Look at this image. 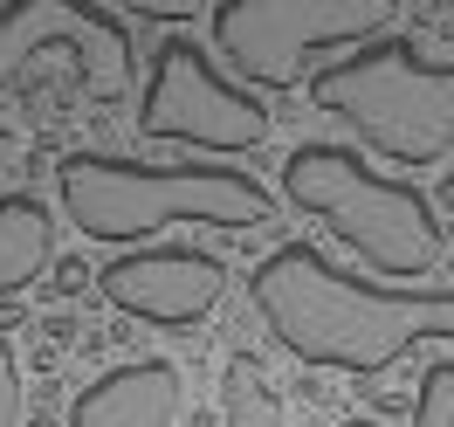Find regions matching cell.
Masks as SVG:
<instances>
[{
  "label": "cell",
  "instance_id": "obj_1",
  "mask_svg": "<svg viewBox=\"0 0 454 427\" xmlns=\"http://www.w3.org/2000/svg\"><path fill=\"white\" fill-rule=\"evenodd\" d=\"M262 324L296 352L303 366H338V372H386L427 338H454V283H365L310 241H283L255 262L248 276Z\"/></svg>",
  "mask_w": 454,
  "mask_h": 427
},
{
  "label": "cell",
  "instance_id": "obj_2",
  "mask_svg": "<svg viewBox=\"0 0 454 427\" xmlns=\"http://www.w3.org/2000/svg\"><path fill=\"white\" fill-rule=\"evenodd\" d=\"M62 214L90 241H145L166 221H200V228H262L276 221V194L241 166H145V159H111V152H69L56 159Z\"/></svg>",
  "mask_w": 454,
  "mask_h": 427
},
{
  "label": "cell",
  "instance_id": "obj_3",
  "mask_svg": "<svg viewBox=\"0 0 454 427\" xmlns=\"http://www.w3.org/2000/svg\"><path fill=\"white\" fill-rule=\"evenodd\" d=\"M283 194L303 214H317L338 241H351L379 276H434L441 256H448V234L434 221V200L420 186H406V179L372 172L344 145H324V138L296 145L289 166H283Z\"/></svg>",
  "mask_w": 454,
  "mask_h": 427
},
{
  "label": "cell",
  "instance_id": "obj_4",
  "mask_svg": "<svg viewBox=\"0 0 454 427\" xmlns=\"http://www.w3.org/2000/svg\"><path fill=\"white\" fill-rule=\"evenodd\" d=\"M310 97L393 166H434L454 145V62H427L406 35H379L358 56L331 62Z\"/></svg>",
  "mask_w": 454,
  "mask_h": 427
},
{
  "label": "cell",
  "instance_id": "obj_5",
  "mask_svg": "<svg viewBox=\"0 0 454 427\" xmlns=\"http://www.w3.org/2000/svg\"><path fill=\"white\" fill-rule=\"evenodd\" d=\"M399 0H221L207 14L214 49L241 83L262 90H296L310 56L324 49H365L379 35H393Z\"/></svg>",
  "mask_w": 454,
  "mask_h": 427
},
{
  "label": "cell",
  "instance_id": "obj_6",
  "mask_svg": "<svg viewBox=\"0 0 454 427\" xmlns=\"http://www.w3.org/2000/svg\"><path fill=\"white\" fill-rule=\"evenodd\" d=\"M138 131L145 138H186L207 152H255L269 138V104L248 97L241 83H227V69H214V56L166 35L152 76H145V104H138Z\"/></svg>",
  "mask_w": 454,
  "mask_h": 427
},
{
  "label": "cell",
  "instance_id": "obj_7",
  "mask_svg": "<svg viewBox=\"0 0 454 427\" xmlns=\"http://www.w3.org/2000/svg\"><path fill=\"white\" fill-rule=\"evenodd\" d=\"M76 62V83L97 104H117L131 83V35L104 0H14L0 7V83L21 76L35 49H56Z\"/></svg>",
  "mask_w": 454,
  "mask_h": 427
},
{
  "label": "cell",
  "instance_id": "obj_8",
  "mask_svg": "<svg viewBox=\"0 0 454 427\" xmlns=\"http://www.w3.org/2000/svg\"><path fill=\"white\" fill-rule=\"evenodd\" d=\"M97 289L111 297L117 311L145 317V324H166V331H193L214 317L227 289V269L207 249H131V256H117Z\"/></svg>",
  "mask_w": 454,
  "mask_h": 427
},
{
  "label": "cell",
  "instance_id": "obj_9",
  "mask_svg": "<svg viewBox=\"0 0 454 427\" xmlns=\"http://www.w3.org/2000/svg\"><path fill=\"white\" fill-rule=\"evenodd\" d=\"M179 399L186 393L166 359H131L90 379L69 427H179Z\"/></svg>",
  "mask_w": 454,
  "mask_h": 427
},
{
  "label": "cell",
  "instance_id": "obj_10",
  "mask_svg": "<svg viewBox=\"0 0 454 427\" xmlns=\"http://www.w3.org/2000/svg\"><path fill=\"white\" fill-rule=\"evenodd\" d=\"M49 249H56V221L35 194H0V297L28 289L42 269H49Z\"/></svg>",
  "mask_w": 454,
  "mask_h": 427
},
{
  "label": "cell",
  "instance_id": "obj_11",
  "mask_svg": "<svg viewBox=\"0 0 454 427\" xmlns=\"http://www.w3.org/2000/svg\"><path fill=\"white\" fill-rule=\"evenodd\" d=\"M413 427H454V359L427 366L420 393H413Z\"/></svg>",
  "mask_w": 454,
  "mask_h": 427
},
{
  "label": "cell",
  "instance_id": "obj_12",
  "mask_svg": "<svg viewBox=\"0 0 454 427\" xmlns=\"http://www.w3.org/2000/svg\"><path fill=\"white\" fill-rule=\"evenodd\" d=\"M0 427H21V366L7 338H0Z\"/></svg>",
  "mask_w": 454,
  "mask_h": 427
},
{
  "label": "cell",
  "instance_id": "obj_13",
  "mask_svg": "<svg viewBox=\"0 0 454 427\" xmlns=\"http://www.w3.org/2000/svg\"><path fill=\"white\" fill-rule=\"evenodd\" d=\"M14 159H21V138H14L7 124H0V166H14Z\"/></svg>",
  "mask_w": 454,
  "mask_h": 427
},
{
  "label": "cell",
  "instance_id": "obj_14",
  "mask_svg": "<svg viewBox=\"0 0 454 427\" xmlns=\"http://www.w3.org/2000/svg\"><path fill=\"white\" fill-rule=\"evenodd\" d=\"M441 207L454 214V166H448V179H441Z\"/></svg>",
  "mask_w": 454,
  "mask_h": 427
}]
</instances>
